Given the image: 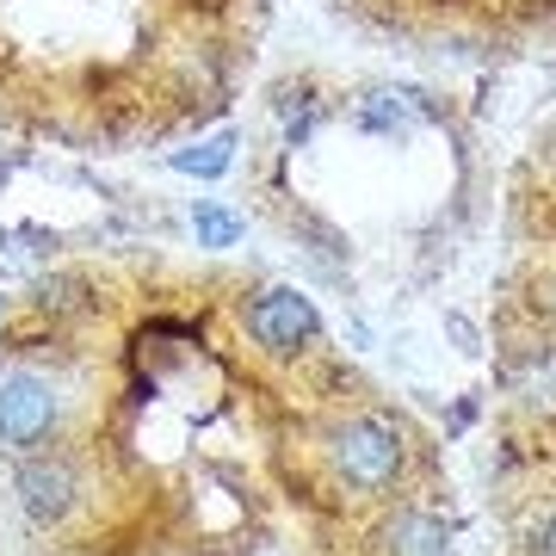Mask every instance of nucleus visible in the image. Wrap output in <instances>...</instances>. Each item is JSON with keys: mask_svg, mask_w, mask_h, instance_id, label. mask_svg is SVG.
<instances>
[{"mask_svg": "<svg viewBox=\"0 0 556 556\" xmlns=\"http://www.w3.org/2000/svg\"><path fill=\"white\" fill-rule=\"evenodd\" d=\"M408 118H415V93H371L365 112H358L365 130H402Z\"/></svg>", "mask_w": 556, "mask_h": 556, "instance_id": "7", "label": "nucleus"}, {"mask_svg": "<svg viewBox=\"0 0 556 556\" xmlns=\"http://www.w3.org/2000/svg\"><path fill=\"white\" fill-rule=\"evenodd\" d=\"M526 556H556V514H544L532 532H526Z\"/></svg>", "mask_w": 556, "mask_h": 556, "instance_id": "9", "label": "nucleus"}, {"mask_svg": "<svg viewBox=\"0 0 556 556\" xmlns=\"http://www.w3.org/2000/svg\"><path fill=\"white\" fill-rule=\"evenodd\" d=\"M50 427H56V390L38 371H7L0 378V439L31 452L50 439Z\"/></svg>", "mask_w": 556, "mask_h": 556, "instance_id": "3", "label": "nucleus"}, {"mask_svg": "<svg viewBox=\"0 0 556 556\" xmlns=\"http://www.w3.org/2000/svg\"><path fill=\"white\" fill-rule=\"evenodd\" d=\"M402 457H408V445H402V433L383 415H358L346 427H334V439H328L334 477L346 489H365V495H378V489H390L402 477Z\"/></svg>", "mask_w": 556, "mask_h": 556, "instance_id": "1", "label": "nucleus"}, {"mask_svg": "<svg viewBox=\"0 0 556 556\" xmlns=\"http://www.w3.org/2000/svg\"><path fill=\"white\" fill-rule=\"evenodd\" d=\"M229 161H236V137L223 130V137H211V142H199V149L174 155V167H179V174H204V179H211V174H223Z\"/></svg>", "mask_w": 556, "mask_h": 556, "instance_id": "8", "label": "nucleus"}, {"mask_svg": "<svg viewBox=\"0 0 556 556\" xmlns=\"http://www.w3.org/2000/svg\"><path fill=\"white\" fill-rule=\"evenodd\" d=\"M383 556H445V526L427 514H396L383 526Z\"/></svg>", "mask_w": 556, "mask_h": 556, "instance_id": "5", "label": "nucleus"}, {"mask_svg": "<svg viewBox=\"0 0 556 556\" xmlns=\"http://www.w3.org/2000/svg\"><path fill=\"white\" fill-rule=\"evenodd\" d=\"M80 501V477L75 464H62V457H31L20 470V507L31 526H62V519L75 514Z\"/></svg>", "mask_w": 556, "mask_h": 556, "instance_id": "4", "label": "nucleus"}, {"mask_svg": "<svg viewBox=\"0 0 556 556\" xmlns=\"http://www.w3.org/2000/svg\"><path fill=\"white\" fill-rule=\"evenodd\" d=\"M192 229H199V248H236L241 241V217L223 211V204H199L192 211Z\"/></svg>", "mask_w": 556, "mask_h": 556, "instance_id": "6", "label": "nucleus"}, {"mask_svg": "<svg viewBox=\"0 0 556 556\" xmlns=\"http://www.w3.org/2000/svg\"><path fill=\"white\" fill-rule=\"evenodd\" d=\"M248 334L266 346V353H303L309 340L321 334V316L316 303L303 298V291H291V285H273V291H260L254 303H248Z\"/></svg>", "mask_w": 556, "mask_h": 556, "instance_id": "2", "label": "nucleus"}]
</instances>
